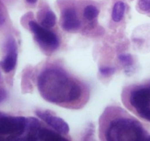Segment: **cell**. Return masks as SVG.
I'll list each match as a JSON object with an SVG mask.
<instances>
[{
    "mask_svg": "<svg viewBox=\"0 0 150 141\" xmlns=\"http://www.w3.org/2000/svg\"><path fill=\"white\" fill-rule=\"evenodd\" d=\"M27 129V118L0 115V135L10 137L23 135Z\"/></svg>",
    "mask_w": 150,
    "mask_h": 141,
    "instance_id": "obj_4",
    "label": "cell"
},
{
    "mask_svg": "<svg viewBox=\"0 0 150 141\" xmlns=\"http://www.w3.org/2000/svg\"><path fill=\"white\" fill-rule=\"evenodd\" d=\"M61 26L66 32H75L80 28L81 21L74 8L67 7L62 10Z\"/></svg>",
    "mask_w": 150,
    "mask_h": 141,
    "instance_id": "obj_8",
    "label": "cell"
},
{
    "mask_svg": "<svg viewBox=\"0 0 150 141\" xmlns=\"http://www.w3.org/2000/svg\"><path fill=\"white\" fill-rule=\"evenodd\" d=\"M38 88L42 98L56 104H72L80 100L81 85L62 68L48 67L38 78Z\"/></svg>",
    "mask_w": 150,
    "mask_h": 141,
    "instance_id": "obj_1",
    "label": "cell"
},
{
    "mask_svg": "<svg viewBox=\"0 0 150 141\" xmlns=\"http://www.w3.org/2000/svg\"><path fill=\"white\" fill-rule=\"evenodd\" d=\"M138 6L142 11L150 13V0H139Z\"/></svg>",
    "mask_w": 150,
    "mask_h": 141,
    "instance_id": "obj_14",
    "label": "cell"
},
{
    "mask_svg": "<svg viewBox=\"0 0 150 141\" xmlns=\"http://www.w3.org/2000/svg\"><path fill=\"white\" fill-rule=\"evenodd\" d=\"M99 71L103 76H112L116 72V68L114 67H110V66H103L99 68Z\"/></svg>",
    "mask_w": 150,
    "mask_h": 141,
    "instance_id": "obj_13",
    "label": "cell"
},
{
    "mask_svg": "<svg viewBox=\"0 0 150 141\" xmlns=\"http://www.w3.org/2000/svg\"><path fill=\"white\" fill-rule=\"evenodd\" d=\"M29 26L33 33L35 40L41 47L50 51H54L59 48V40L53 31L44 27L35 21H30Z\"/></svg>",
    "mask_w": 150,
    "mask_h": 141,
    "instance_id": "obj_3",
    "label": "cell"
},
{
    "mask_svg": "<svg viewBox=\"0 0 150 141\" xmlns=\"http://www.w3.org/2000/svg\"><path fill=\"white\" fill-rule=\"evenodd\" d=\"M7 54L1 62V66L5 73H9L15 68L17 63L18 48L16 41L13 37H10L7 41Z\"/></svg>",
    "mask_w": 150,
    "mask_h": 141,
    "instance_id": "obj_7",
    "label": "cell"
},
{
    "mask_svg": "<svg viewBox=\"0 0 150 141\" xmlns=\"http://www.w3.org/2000/svg\"><path fill=\"white\" fill-rule=\"evenodd\" d=\"M7 98V92L2 88H0V103Z\"/></svg>",
    "mask_w": 150,
    "mask_h": 141,
    "instance_id": "obj_16",
    "label": "cell"
},
{
    "mask_svg": "<svg viewBox=\"0 0 150 141\" xmlns=\"http://www.w3.org/2000/svg\"><path fill=\"white\" fill-rule=\"evenodd\" d=\"M130 104L137 113L150 107V86L133 90L130 95Z\"/></svg>",
    "mask_w": 150,
    "mask_h": 141,
    "instance_id": "obj_6",
    "label": "cell"
},
{
    "mask_svg": "<svg viewBox=\"0 0 150 141\" xmlns=\"http://www.w3.org/2000/svg\"><path fill=\"white\" fill-rule=\"evenodd\" d=\"M28 3H30V4H34V3L36 2L38 0H26Z\"/></svg>",
    "mask_w": 150,
    "mask_h": 141,
    "instance_id": "obj_18",
    "label": "cell"
},
{
    "mask_svg": "<svg viewBox=\"0 0 150 141\" xmlns=\"http://www.w3.org/2000/svg\"><path fill=\"white\" fill-rule=\"evenodd\" d=\"M138 114L143 118L150 122V107L138 112Z\"/></svg>",
    "mask_w": 150,
    "mask_h": 141,
    "instance_id": "obj_15",
    "label": "cell"
},
{
    "mask_svg": "<svg viewBox=\"0 0 150 141\" xmlns=\"http://www.w3.org/2000/svg\"><path fill=\"white\" fill-rule=\"evenodd\" d=\"M118 60L120 63L124 66L126 73L128 75L130 74L133 65V59L131 54L123 53L118 56Z\"/></svg>",
    "mask_w": 150,
    "mask_h": 141,
    "instance_id": "obj_11",
    "label": "cell"
},
{
    "mask_svg": "<svg viewBox=\"0 0 150 141\" xmlns=\"http://www.w3.org/2000/svg\"><path fill=\"white\" fill-rule=\"evenodd\" d=\"M126 5L123 1H119L114 4L111 13L112 20L115 22H120L123 19L125 13Z\"/></svg>",
    "mask_w": 150,
    "mask_h": 141,
    "instance_id": "obj_9",
    "label": "cell"
},
{
    "mask_svg": "<svg viewBox=\"0 0 150 141\" xmlns=\"http://www.w3.org/2000/svg\"><path fill=\"white\" fill-rule=\"evenodd\" d=\"M57 23V16L52 10H46L42 16L40 20V24L44 27H54Z\"/></svg>",
    "mask_w": 150,
    "mask_h": 141,
    "instance_id": "obj_10",
    "label": "cell"
},
{
    "mask_svg": "<svg viewBox=\"0 0 150 141\" xmlns=\"http://www.w3.org/2000/svg\"><path fill=\"white\" fill-rule=\"evenodd\" d=\"M0 78H1V74H0Z\"/></svg>",
    "mask_w": 150,
    "mask_h": 141,
    "instance_id": "obj_19",
    "label": "cell"
},
{
    "mask_svg": "<svg viewBox=\"0 0 150 141\" xmlns=\"http://www.w3.org/2000/svg\"><path fill=\"white\" fill-rule=\"evenodd\" d=\"M4 22H5V16H4L1 9L0 8V26H2Z\"/></svg>",
    "mask_w": 150,
    "mask_h": 141,
    "instance_id": "obj_17",
    "label": "cell"
},
{
    "mask_svg": "<svg viewBox=\"0 0 150 141\" xmlns=\"http://www.w3.org/2000/svg\"><path fill=\"white\" fill-rule=\"evenodd\" d=\"M99 14V10L95 6L92 4L87 5L83 10V17L87 21H92L98 17Z\"/></svg>",
    "mask_w": 150,
    "mask_h": 141,
    "instance_id": "obj_12",
    "label": "cell"
},
{
    "mask_svg": "<svg viewBox=\"0 0 150 141\" xmlns=\"http://www.w3.org/2000/svg\"><path fill=\"white\" fill-rule=\"evenodd\" d=\"M35 113L38 118L60 135H67L70 132V127L67 123L60 117L51 114L49 112L42 110L36 111Z\"/></svg>",
    "mask_w": 150,
    "mask_h": 141,
    "instance_id": "obj_5",
    "label": "cell"
},
{
    "mask_svg": "<svg viewBox=\"0 0 150 141\" xmlns=\"http://www.w3.org/2000/svg\"><path fill=\"white\" fill-rule=\"evenodd\" d=\"M105 137L108 140H142L149 139L147 133L141 123L129 117H120L112 119L105 129Z\"/></svg>",
    "mask_w": 150,
    "mask_h": 141,
    "instance_id": "obj_2",
    "label": "cell"
}]
</instances>
